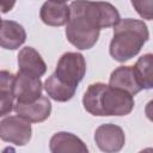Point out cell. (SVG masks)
I'll list each match as a JSON object with an SVG mask.
<instances>
[{"instance_id": "cell-1", "label": "cell", "mask_w": 153, "mask_h": 153, "mask_svg": "<svg viewBox=\"0 0 153 153\" xmlns=\"http://www.w3.org/2000/svg\"><path fill=\"white\" fill-rule=\"evenodd\" d=\"M69 8L66 37L79 50L91 49L97 43L102 29L114 27L121 20L117 8L106 1L75 0L71 2Z\"/></svg>"}, {"instance_id": "cell-2", "label": "cell", "mask_w": 153, "mask_h": 153, "mask_svg": "<svg viewBox=\"0 0 153 153\" xmlns=\"http://www.w3.org/2000/svg\"><path fill=\"white\" fill-rule=\"evenodd\" d=\"M82 105L93 116H126L133 111L135 103L129 92L104 82H94L85 91Z\"/></svg>"}, {"instance_id": "cell-3", "label": "cell", "mask_w": 153, "mask_h": 153, "mask_svg": "<svg viewBox=\"0 0 153 153\" xmlns=\"http://www.w3.org/2000/svg\"><path fill=\"white\" fill-rule=\"evenodd\" d=\"M149 38V31L143 20L124 18L114 26V36L109 53L117 62H126L136 56Z\"/></svg>"}, {"instance_id": "cell-4", "label": "cell", "mask_w": 153, "mask_h": 153, "mask_svg": "<svg viewBox=\"0 0 153 153\" xmlns=\"http://www.w3.org/2000/svg\"><path fill=\"white\" fill-rule=\"evenodd\" d=\"M86 73V61L82 54L67 51L57 61L54 74L65 84L78 87Z\"/></svg>"}, {"instance_id": "cell-5", "label": "cell", "mask_w": 153, "mask_h": 153, "mask_svg": "<svg viewBox=\"0 0 153 153\" xmlns=\"http://www.w3.org/2000/svg\"><path fill=\"white\" fill-rule=\"evenodd\" d=\"M30 123V121L19 115L2 117L0 121L1 140L16 146H25L32 135V128Z\"/></svg>"}, {"instance_id": "cell-6", "label": "cell", "mask_w": 153, "mask_h": 153, "mask_svg": "<svg viewBox=\"0 0 153 153\" xmlns=\"http://www.w3.org/2000/svg\"><path fill=\"white\" fill-rule=\"evenodd\" d=\"M94 141L98 148L105 153L120 152L124 143V131L120 126L112 123L100 124L94 131Z\"/></svg>"}, {"instance_id": "cell-7", "label": "cell", "mask_w": 153, "mask_h": 153, "mask_svg": "<svg viewBox=\"0 0 153 153\" xmlns=\"http://www.w3.org/2000/svg\"><path fill=\"white\" fill-rule=\"evenodd\" d=\"M43 84L39 78L18 72L14 78L16 103H30L42 96Z\"/></svg>"}, {"instance_id": "cell-8", "label": "cell", "mask_w": 153, "mask_h": 153, "mask_svg": "<svg viewBox=\"0 0 153 153\" xmlns=\"http://www.w3.org/2000/svg\"><path fill=\"white\" fill-rule=\"evenodd\" d=\"M14 111L17 115L26 118L31 123H39L50 116L51 103L48 97L41 96L38 99L30 103H16Z\"/></svg>"}, {"instance_id": "cell-9", "label": "cell", "mask_w": 153, "mask_h": 153, "mask_svg": "<svg viewBox=\"0 0 153 153\" xmlns=\"http://www.w3.org/2000/svg\"><path fill=\"white\" fill-rule=\"evenodd\" d=\"M18 72L41 78L47 72V65L35 48L24 47L18 54Z\"/></svg>"}, {"instance_id": "cell-10", "label": "cell", "mask_w": 153, "mask_h": 153, "mask_svg": "<svg viewBox=\"0 0 153 153\" xmlns=\"http://www.w3.org/2000/svg\"><path fill=\"white\" fill-rule=\"evenodd\" d=\"M109 85L112 87L122 88L133 96L143 90L140 85L134 66H120L114 69L109 79Z\"/></svg>"}, {"instance_id": "cell-11", "label": "cell", "mask_w": 153, "mask_h": 153, "mask_svg": "<svg viewBox=\"0 0 153 153\" xmlns=\"http://www.w3.org/2000/svg\"><path fill=\"white\" fill-rule=\"evenodd\" d=\"M39 17L48 26H62L69 20L71 8L65 2L48 0L42 5Z\"/></svg>"}, {"instance_id": "cell-12", "label": "cell", "mask_w": 153, "mask_h": 153, "mask_svg": "<svg viewBox=\"0 0 153 153\" xmlns=\"http://www.w3.org/2000/svg\"><path fill=\"white\" fill-rule=\"evenodd\" d=\"M49 149L53 153H68L80 152L87 153L88 148L76 135L67 131L55 133L49 141Z\"/></svg>"}, {"instance_id": "cell-13", "label": "cell", "mask_w": 153, "mask_h": 153, "mask_svg": "<svg viewBox=\"0 0 153 153\" xmlns=\"http://www.w3.org/2000/svg\"><path fill=\"white\" fill-rule=\"evenodd\" d=\"M26 41V32L23 25L13 20L4 19L0 30V44L4 49L16 50Z\"/></svg>"}, {"instance_id": "cell-14", "label": "cell", "mask_w": 153, "mask_h": 153, "mask_svg": "<svg viewBox=\"0 0 153 153\" xmlns=\"http://www.w3.org/2000/svg\"><path fill=\"white\" fill-rule=\"evenodd\" d=\"M14 78L16 74H12L7 71L0 72V96H1V109L0 116L5 117L14 110L16 96H14Z\"/></svg>"}, {"instance_id": "cell-15", "label": "cell", "mask_w": 153, "mask_h": 153, "mask_svg": "<svg viewBox=\"0 0 153 153\" xmlns=\"http://www.w3.org/2000/svg\"><path fill=\"white\" fill-rule=\"evenodd\" d=\"M44 90L47 92V94L56 100V102H68L71 100L76 91V87L69 86L65 82H62L54 73L47 78V80L44 81Z\"/></svg>"}, {"instance_id": "cell-16", "label": "cell", "mask_w": 153, "mask_h": 153, "mask_svg": "<svg viewBox=\"0 0 153 153\" xmlns=\"http://www.w3.org/2000/svg\"><path fill=\"white\" fill-rule=\"evenodd\" d=\"M134 68L142 88H153V54L148 53L139 57Z\"/></svg>"}, {"instance_id": "cell-17", "label": "cell", "mask_w": 153, "mask_h": 153, "mask_svg": "<svg viewBox=\"0 0 153 153\" xmlns=\"http://www.w3.org/2000/svg\"><path fill=\"white\" fill-rule=\"evenodd\" d=\"M136 13L147 20H153V0H130Z\"/></svg>"}, {"instance_id": "cell-18", "label": "cell", "mask_w": 153, "mask_h": 153, "mask_svg": "<svg viewBox=\"0 0 153 153\" xmlns=\"http://www.w3.org/2000/svg\"><path fill=\"white\" fill-rule=\"evenodd\" d=\"M16 0H1V12L7 13L14 7Z\"/></svg>"}, {"instance_id": "cell-19", "label": "cell", "mask_w": 153, "mask_h": 153, "mask_svg": "<svg viewBox=\"0 0 153 153\" xmlns=\"http://www.w3.org/2000/svg\"><path fill=\"white\" fill-rule=\"evenodd\" d=\"M145 115H146V117L151 122H153V99H151L146 104V106H145Z\"/></svg>"}, {"instance_id": "cell-20", "label": "cell", "mask_w": 153, "mask_h": 153, "mask_svg": "<svg viewBox=\"0 0 153 153\" xmlns=\"http://www.w3.org/2000/svg\"><path fill=\"white\" fill-rule=\"evenodd\" d=\"M54 1H61V2H66V1H68V0H54Z\"/></svg>"}]
</instances>
